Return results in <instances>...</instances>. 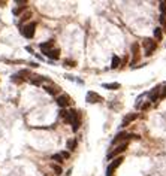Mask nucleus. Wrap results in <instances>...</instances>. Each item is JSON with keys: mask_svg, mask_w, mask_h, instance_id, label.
Instances as JSON below:
<instances>
[{"mask_svg": "<svg viewBox=\"0 0 166 176\" xmlns=\"http://www.w3.org/2000/svg\"><path fill=\"white\" fill-rule=\"evenodd\" d=\"M25 6H21V8H16V9H14V15H20V12L24 9Z\"/></svg>", "mask_w": 166, "mask_h": 176, "instance_id": "27", "label": "nucleus"}, {"mask_svg": "<svg viewBox=\"0 0 166 176\" xmlns=\"http://www.w3.org/2000/svg\"><path fill=\"white\" fill-rule=\"evenodd\" d=\"M67 113H69V111H66V109H60V112H58V115L62 117V118H67Z\"/></svg>", "mask_w": 166, "mask_h": 176, "instance_id": "23", "label": "nucleus"}, {"mask_svg": "<svg viewBox=\"0 0 166 176\" xmlns=\"http://www.w3.org/2000/svg\"><path fill=\"white\" fill-rule=\"evenodd\" d=\"M148 108H150V103H145V104H142V108H141V109H142V111H147Z\"/></svg>", "mask_w": 166, "mask_h": 176, "instance_id": "29", "label": "nucleus"}, {"mask_svg": "<svg viewBox=\"0 0 166 176\" xmlns=\"http://www.w3.org/2000/svg\"><path fill=\"white\" fill-rule=\"evenodd\" d=\"M160 90H162V87L160 85H157V87H154L153 90L150 91V94H148V97H150V102H156V100H159L160 99Z\"/></svg>", "mask_w": 166, "mask_h": 176, "instance_id": "9", "label": "nucleus"}, {"mask_svg": "<svg viewBox=\"0 0 166 176\" xmlns=\"http://www.w3.org/2000/svg\"><path fill=\"white\" fill-rule=\"evenodd\" d=\"M34 30H36V23H30L21 29V34L27 39H32L34 36Z\"/></svg>", "mask_w": 166, "mask_h": 176, "instance_id": "2", "label": "nucleus"}, {"mask_svg": "<svg viewBox=\"0 0 166 176\" xmlns=\"http://www.w3.org/2000/svg\"><path fill=\"white\" fill-rule=\"evenodd\" d=\"M81 117H80V112H78V111H75V109H72V111H69V113H67V118L64 119L66 122H67V124H73V122L76 121V119H80Z\"/></svg>", "mask_w": 166, "mask_h": 176, "instance_id": "8", "label": "nucleus"}, {"mask_svg": "<svg viewBox=\"0 0 166 176\" xmlns=\"http://www.w3.org/2000/svg\"><path fill=\"white\" fill-rule=\"evenodd\" d=\"M144 48H145V55L150 57L157 48V42L153 39H144Z\"/></svg>", "mask_w": 166, "mask_h": 176, "instance_id": "3", "label": "nucleus"}, {"mask_svg": "<svg viewBox=\"0 0 166 176\" xmlns=\"http://www.w3.org/2000/svg\"><path fill=\"white\" fill-rule=\"evenodd\" d=\"M64 66H67V67H73V66H76V63L73 60H66L64 61Z\"/></svg>", "mask_w": 166, "mask_h": 176, "instance_id": "25", "label": "nucleus"}, {"mask_svg": "<svg viewBox=\"0 0 166 176\" xmlns=\"http://www.w3.org/2000/svg\"><path fill=\"white\" fill-rule=\"evenodd\" d=\"M29 75H30V72H29V70H21V72L18 73V76L23 79V81H24V79H27V78H29Z\"/></svg>", "mask_w": 166, "mask_h": 176, "instance_id": "21", "label": "nucleus"}, {"mask_svg": "<svg viewBox=\"0 0 166 176\" xmlns=\"http://www.w3.org/2000/svg\"><path fill=\"white\" fill-rule=\"evenodd\" d=\"M51 160H54V161H56V163H58V164H62V163L64 161V160H63V157L60 155V154H54V155L51 157Z\"/></svg>", "mask_w": 166, "mask_h": 176, "instance_id": "20", "label": "nucleus"}, {"mask_svg": "<svg viewBox=\"0 0 166 176\" xmlns=\"http://www.w3.org/2000/svg\"><path fill=\"white\" fill-rule=\"evenodd\" d=\"M121 85L118 82H111V84H103V88H106V90H118Z\"/></svg>", "mask_w": 166, "mask_h": 176, "instance_id": "16", "label": "nucleus"}, {"mask_svg": "<svg viewBox=\"0 0 166 176\" xmlns=\"http://www.w3.org/2000/svg\"><path fill=\"white\" fill-rule=\"evenodd\" d=\"M165 96H166V85H165V91H163V93L160 94V99H163V97H165Z\"/></svg>", "mask_w": 166, "mask_h": 176, "instance_id": "30", "label": "nucleus"}, {"mask_svg": "<svg viewBox=\"0 0 166 176\" xmlns=\"http://www.w3.org/2000/svg\"><path fill=\"white\" fill-rule=\"evenodd\" d=\"M159 21H160V24L163 25V27H166V18L163 15H160V18H159Z\"/></svg>", "mask_w": 166, "mask_h": 176, "instance_id": "28", "label": "nucleus"}, {"mask_svg": "<svg viewBox=\"0 0 166 176\" xmlns=\"http://www.w3.org/2000/svg\"><path fill=\"white\" fill-rule=\"evenodd\" d=\"M56 102H57V104L60 108H66V106H69L71 104V97H69L67 94H62V96H58V97L56 99Z\"/></svg>", "mask_w": 166, "mask_h": 176, "instance_id": "6", "label": "nucleus"}, {"mask_svg": "<svg viewBox=\"0 0 166 176\" xmlns=\"http://www.w3.org/2000/svg\"><path fill=\"white\" fill-rule=\"evenodd\" d=\"M136 118H138V113H136V112H133V113H127V115L123 118V122H121V126L126 127V126L130 124V122H133Z\"/></svg>", "mask_w": 166, "mask_h": 176, "instance_id": "12", "label": "nucleus"}, {"mask_svg": "<svg viewBox=\"0 0 166 176\" xmlns=\"http://www.w3.org/2000/svg\"><path fill=\"white\" fill-rule=\"evenodd\" d=\"M11 79H12L14 82H16V84H20V82H23V79H21V78L18 76V73H16V75H12V78H11Z\"/></svg>", "mask_w": 166, "mask_h": 176, "instance_id": "24", "label": "nucleus"}, {"mask_svg": "<svg viewBox=\"0 0 166 176\" xmlns=\"http://www.w3.org/2000/svg\"><path fill=\"white\" fill-rule=\"evenodd\" d=\"M130 137H135V139H139V136H136V134H129V133H126V131H120V133L112 139V145H117L118 142H121V143H124V140L127 142V139H130Z\"/></svg>", "mask_w": 166, "mask_h": 176, "instance_id": "1", "label": "nucleus"}, {"mask_svg": "<svg viewBox=\"0 0 166 176\" xmlns=\"http://www.w3.org/2000/svg\"><path fill=\"white\" fill-rule=\"evenodd\" d=\"M87 102L88 103H100L102 100H103V97L102 96H99L97 93H94V91H88L87 93Z\"/></svg>", "mask_w": 166, "mask_h": 176, "instance_id": "7", "label": "nucleus"}, {"mask_svg": "<svg viewBox=\"0 0 166 176\" xmlns=\"http://www.w3.org/2000/svg\"><path fill=\"white\" fill-rule=\"evenodd\" d=\"M154 38H156V42L157 40H162V38H163V31H162V29H154Z\"/></svg>", "mask_w": 166, "mask_h": 176, "instance_id": "18", "label": "nucleus"}, {"mask_svg": "<svg viewBox=\"0 0 166 176\" xmlns=\"http://www.w3.org/2000/svg\"><path fill=\"white\" fill-rule=\"evenodd\" d=\"M43 90H45L48 94H51V96H57V94H58V91H60V88H58L56 84L49 82V84H47L45 87H43Z\"/></svg>", "mask_w": 166, "mask_h": 176, "instance_id": "10", "label": "nucleus"}, {"mask_svg": "<svg viewBox=\"0 0 166 176\" xmlns=\"http://www.w3.org/2000/svg\"><path fill=\"white\" fill-rule=\"evenodd\" d=\"M60 155H62V157H63V160H67V158H69V157H71V154H69L67 151H63V152H60Z\"/></svg>", "mask_w": 166, "mask_h": 176, "instance_id": "26", "label": "nucleus"}, {"mask_svg": "<svg viewBox=\"0 0 166 176\" xmlns=\"http://www.w3.org/2000/svg\"><path fill=\"white\" fill-rule=\"evenodd\" d=\"M123 160H124L123 157H117L115 160H114V161H112V163L108 166V169H106V176H112V173H114V170L117 169V167H118L121 163H123Z\"/></svg>", "mask_w": 166, "mask_h": 176, "instance_id": "5", "label": "nucleus"}, {"mask_svg": "<svg viewBox=\"0 0 166 176\" xmlns=\"http://www.w3.org/2000/svg\"><path fill=\"white\" fill-rule=\"evenodd\" d=\"M43 55L48 57V58H51V60H57V58H60V49L52 48V49H49L47 52H43Z\"/></svg>", "mask_w": 166, "mask_h": 176, "instance_id": "11", "label": "nucleus"}, {"mask_svg": "<svg viewBox=\"0 0 166 176\" xmlns=\"http://www.w3.org/2000/svg\"><path fill=\"white\" fill-rule=\"evenodd\" d=\"M132 55H133V60H132V64H135L136 61L139 60V45L135 42L132 45Z\"/></svg>", "mask_w": 166, "mask_h": 176, "instance_id": "13", "label": "nucleus"}, {"mask_svg": "<svg viewBox=\"0 0 166 176\" xmlns=\"http://www.w3.org/2000/svg\"><path fill=\"white\" fill-rule=\"evenodd\" d=\"M127 146H129V145H127V142L120 143L115 149H112V151L108 154V157H106V158H108V160H111V158H114V157H117V155H120V154H123V152L126 151V149H127Z\"/></svg>", "mask_w": 166, "mask_h": 176, "instance_id": "4", "label": "nucleus"}, {"mask_svg": "<svg viewBox=\"0 0 166 176\" xmlns=\"http://www.w3.org/2000/svg\"><path fill=\"white\" fill-rule=\"evenodd\" d=\"M52 46H54V40H48V42L40 43V49H42V52H47V51L52 49Z\"/></svg>", "mask_w": 166, "mask_h": 176, "instance_id": "14", "label": "nucleus"}, {"mask_svg": "<svg viewBox=\"0 0 166 176\" xmlns=\"http://www.w3.org/2000/svg\"><path fill=\"white\" fill-rule=\"evenodd\" d=\"M76 145H78L76 139H69V140H67V149H69V151H75V149H76Z\"/></svg>", "mask_w": 166, "mask_h": 176, "instance_id": "15", "label": "nucleus"}, {"mask_svg": "<svg viewBox=\"0 0 166 176\" xmlns=\"http://www.w3.org/2000/svg\"><path fill=\"white\" fill-rule=\"evenodd\" d=\"M51 167H52V170L56 172V175H57V176H60V175L63 173V169H62V166H58V164H52Z\"/></svg>", "mask_w": 166, "mask_h": 176, "instance_id": "19", "label": "nucleus"}, {"mask_svg": "<svg viewBox=\"0 0 166 176\" xmlns=\"http://www.w3.org/2000/svg\"><path fill=\"white\" fill-rule=\"evenodd\" d=\"M80 127H81V118L76 119L73 124H72V130H73V131H78V128H80Z\"/></svg>", "mask_w": 166, "mask_h": 176, "instance_id": "22", "label": "nucleus"}, {"mask_svg": "<svg viewBox=\"0 0 166 176\" xmlns=\"http://www.w3.org/2000/svg\"><path fill=\"white\" fill-rule=\"evenodd\" d=\"M120 63H121L120 57L118 55H114V57H112V61H111V67L112 69H117V67H120Z\"/></svg>", "mask_w": 166, "mask_h": 176, "instance_id": "17", "label": "nucleus"}]
</instances>
